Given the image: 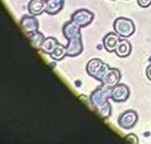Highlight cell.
Wrapping results in <instances>:
<instances>
[{"mask_svg": "<svg viewBox=\"0 0 151 144\" xmlns=\"http://www.w3.org/2000/svg\"><path fill=\"white\" fill-rule=\"evenodd\" d=\"M147 77H148L149 80H151V64L147 67Z\"/></svg>", "mask_w": 151, "mask_h": 144, "instance_id": "19", "label": "cell"}, {"mask_svg": "<svg viewBox=\"0 0 151 144\" xmlns=\"http://www.w3.org/2000/svg\"><path fill=\"white\" fill-rule=\"evenodd\" d=\"M46 8V0H31L28 5L29 13L31 15L38 16L42 14Z\"/></svg>", "mask_w": 151, "mask_h": 144, "instance_id": "11", "label": "cell"}, {"mask_svg": "<svg viewBox=\"0 0 151 144\" xmlns=\"http://www.w3.org/2000/svg\"><path fill=\"white\" fill-rule=\"evenodd\" d=\"M57 45H58V41H57L55 38H53V37H48V38L45 39V41H44V44H42V46H41V50L44 52V53H46V54H52V52L55 49Z\"/></svg>", "mask_w": 151, "mask_h": 144, "instance_id": "14", "label": "cell"}, {"mask_svg": "<svg viewBox=\"0 0 151 144\" xmlns=\"http://www.w3.org/2000/svg\"><path fill=\"white\" fill-rule=\"evenodd\" d=\"M111 93H112V87L103 85L95 89L89 97L91 104H93L94 110L103 119H108L111 115L112 110L110 103L108 102V100L111 98Z\"/></svg>", "mask_w": 151, "mask_h": 144, "instance_id": "2", "label": "cell"}, {"mask_svg": "<svg viewBox=\"0 0 151 144\" xmlns=\"http://www.w3.org/2000/svg\"><path fill=\"white\" fill-rule=\"evenodd\" d=\"M137 4L142 8H148L151 5V0H137Z\"/></svg>", "mask_w": 151, "mask_h": 144, "instance_id": "18", "label": "cell"}, {"mask_svg": "<svg viewBox=\"0 0 151 144\" xmlns=\"http://www.w3.org/2000/svg\"><path fill=\"white\" fill-rule=\"evenodd\" d=\"M110 67H108L106 64H104L103 62L99 58H93L91 59L87 65H86V71L87 73L91 76V77L95 78L97 80H102V78L104 77V75L106 73V71L109 70Z\"/></svg>", "mask_w": 151, "mask_h": 144, "instance_id": "4", "label": "cell"}, {"mask_svg": "<svg viewBox=\"0 0 151 144\" xmlns=\"http://www.w3.org/2000/svg\"><path fill=\"white\" fill-rule=\"evenodd\" d=\"M29 39H30V41H31V44H32L33 47L41 48V46H42V44H44V41H45L46 38H45V36L41 32L36 31V32L29 34Z\"/></svg>", "mask_w": 151, "mask_h": 144, "instance_id": "15", "label": "cell"}, {"mask_svg": "<svg viewBox=\"0 0 151 144\" xmlns=\"http://www.w3.org/2000/svg\"><path fill=\"white\" fill-rule=\"evenodd\" d=\"M129 96V89L126 85L118 84L114 87H112V93L111 98L114 102H125Z\"/></svg>", "mask_w": 151, "mask_h": 144, "instance_id": "9", "label": "cell"}, {"mask_svg": "<svg viewBox=\"0 0 151 144\" xmlns=\"http://www.w3.org/2000/svg\"><path fill=\"white\" fill-rule=\"evenodd\" d=\"M119 41H120V37L114 31L113 32H109L103 38V46L105 48V50H108V52L111 53V52L116 50V48L118 46Z\"/></svg>", "mask_w": 151, "mask_h": 144, "instance_id": "10", "label": "cell"}, {"mask_svg": "<svg viewBox=\"0 0 151 144\" xmlns=\"http://www.w3.org/2000/svg\"><path fill=\"white\" fill-rule=\"evenodd\" d=\"M93 19H94V14L91 10L85 9V8L76 10L71 15V21H73L80 28H85L87 25H89L93 22Z\"/></svg>", "mask_w": 151, "mask_h": 144, "instance_id": "5", "label": "cell"}, {"mask_svg": "<svg viewBox=\"0 0 151 144\" xmlns=\"http://www.w3.org/2000/svg\"><path fill=\"white\" fill-rule=\"evenodd\" d=\"M21 27L22 29L24 30L27 33H33L38 31L39 29V22H38L37 17L35 15H24L22 19H21Z\"/></svg>", "mask_w": 151, "mask_h": 144, "instance_id": "7", "label": "cell"}, {"mask_svg": "<svg viewBox=\"0 0 151 144\" xmlns=\"http://www.w3.org/2000/svg\"><path fill=\"white\" fill-rule=\"evenodd\" d=\"M120 78H122V73L118 69H109L106 71V73L104 75V77L102 78L101 82L105 86L114 87L116 85L119 84Z\"/></svg>", "mask_w": 151, "mask_h": 144, "instance_id": "8", "label": "cell"}, {"mask_svg": "<svg viewBox=\"0 0 151 144\" xmlns=\"http://www.w3.org/2000/svg\"><path fill=\"white\" fill-rule=\"evenodd\" d=\"M132 52V45L128 40H126L125 38L120 39L118 46L116 48L114 53L119 56V57H127Z\"/></svg>", "mask_w": 151, "mask_h": 144, "instance_id": "13", "label": "cell"}, {"mask_svg": "<svg viewBox=\"0 0 151 144\" xmlns=\"http://www.w3.org/2000/svg\"><path fill=\"white\" fill-rule=\"evenodd\" d=\"M137 119H139L137 113L135 111L128 110V111H125L124 113L119 115L118 124L123 129H132L135 126V124L137 123Z\"/></svg>", "mask_w": 151, "mask_h": 144, "instance_id": "6", "label": "cell"}, {"mask_svg": "<svg viewBox=\"0 0 151 144\" xmlns=\"http://www.w3.org/2000/svg\"><path fill=\"white\" fill-rule=\"evenodd\" d=\"M64 6V0H46V8L45 13L48 15H55L61 11Z\"/></svg>", "mask_w": 151, "mask_h": 144, "instance_id": "12", "label": "cell"}, {"mask_svg": "<svg viewBox=\"0 0 151 144\" xmlns=\"http://www.w3.org/2000/svg\"><path fill=\"white\" fill-rule=\"evenodd\" d=\"M113 30L120 38H128L135 32V25L131 19L118 17L113 22Z\"/></svg>", "mask_w": 151, "mask_h": 144, "instance_id": "3", "label": "cell"}, {"mask_svg": "<svg viewBox=\"0 0 151 144\" xmlns=\"http://www.w3.org/2000/svg\"><path fill=\"white\" fill-rule=\"evenodd\" d=\"M80 27L77 25L73 21H69L63 25V34L68 40L66 45V55L68 56H77L79 55L83 49V40H81V33H80Z\"/></svg>", "mask_w": 151, "mask_h": 144, "instance_id": "1", "label": "cell"}, {"mask_svg": "<svg viewBox=\"0 0 151 144\" xmlns=\"http://www.w3.org/2000/svg\"><path fill=\"white\" fill-rule=\"evenodd\" d=\"M49 56L53 59H55V61H61L62 58H64L66 56V46H63V45L58 44Z\"/></svg>", "mask_w": 151, "mask_h": 144, "instance_id": "16", "label": "cell"}, {"mask_svg": "<svg viewBox=\"0 0 151 144\" xmlns=\"http://www.w3.org/2000/svg\"><path fill=\"white\" fill-rule=\"evenodd\" d=\"M125 140L129 144H139V137L135 134H133V133L126 135V136H125Z\"/></svg>", "mask_w": 151, "mask_h": 144, "instance_id": "17", "label": "cell"}]
</instances>
